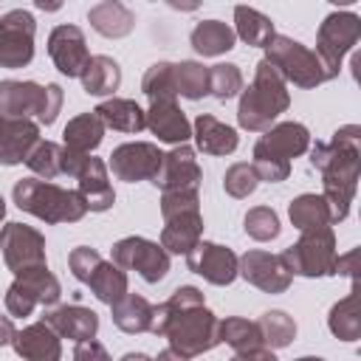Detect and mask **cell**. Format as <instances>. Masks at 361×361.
Listing matches in <instances>:
<instances>
[{
  "label": "cell",
  "mask_w": 361,
  "mask_h": 361,
  "mask_svg": "<svg viewBox=\"0 0 361 361\" xmlns=\"http://www.w3.org/2000/svg\"><path fill=\"white\" fill-rule=\"evenodd\" d=\"M149 333L169 338V347L183 358H195L220 344V319L206 307L200 288L180 285L166 302L152 307Z\"/></svg>",
  "instance_id": "obj_1"
},
{
  "label": "cell",
  "mask_w": 361,
  "mask_h": 361,
  "mask_svg": "<svg viewBox=\"0 0 361 361\" xmlns=\"http://www.w3.org/2000/svg\"><path fill=\"white\" fill-rule=\"evenodd\" d=\"M310 166L322 172V197L327 200L330 220L341 223L350 214V203L361 175V127L347 124L333 133L330 141L310 147Z\"/></svg>",
  "instance_id": "obj_2"
},
{
  "label": "cell",
  "mask_w": 361,
  "mask_h": 361,
  "mask_svg": "<svg viewBox=\"0 0 361 361\" xmlns=\"http://www.w3.org/2000/svg\"><path fill=\"white\" fill-rule=\"evenodd\" d=\"M288 107H290L288 82L265 59H259L254 68L251 85L240 93L237 124L248 133H265Z\"/></svg>",
  "instance_id": "obj_3"
},
{
  "label": "cell",
  "mask_w": 361,
  "mask_h": 361,
  "mask_svg": "<svg viewBox=\"0 0 361 361\" xmlns=\"http://www.w3.org/2000/svg\"><path fill=\"white\" fill-rule=\"evenodd\" d=\"M310 149V133L299 121H279L259 135L254 144V172L259 180L282 183L290 175V158H299Z\"/></svg>",
  "instance_id": "obj_4"
},
{
  "label": "cell",
  "mask_w": 361,
  "mask_h": 361,
  "mask_svg": "<svg viewBox=\"0 0 361 361\" xmlns=\"http://www.w3.org/2000/svg\"><path fill=\"white\" fill-rule=\"evenodd\" d=\"M11 200L17 209L45 220V223H76L87 214L85 200L76 189H62L51 180L23 178L11 189Z\"/></svg>",
  "instance_id": "obj_5"
},
{
  "label": "cell",
  "mask_w": 361,
  "mask_h": 361,
  "mask_svg": "<svg viewBox=\"0 0 361 361\" xmlns=\"http://www.w3.org/2000/svg\"><path fill=\"white\" fill-rule=\"evenodd\" d=\"M161 248L166 254H189L203 237L200 197L197 192H164L161 195Z\"/></svg>",
  "instance_id": "obj_6"
},
{
  "label": "cell",
  "mask_w": 361,
  "mask_h": 361,
  "mask_svg": "<svg viewBox=\"0 0 361 361\" xmlns=\"http://www.w3.org/2000/svg\"><path fill=\"white\" fill-rule=\"evenodd\" d=\"M65 93L59 85H39V82H20L3 79L0 82V116L3 118H31L37 124H54L62 110Z\"/></svg>",
  "instance_id": "obj_7"
},
{
  "label": "cell",
  "mask_w": 361,
  "mask_h": 361,
  "mask_svg": "<svg viewBox=\"0 0 361 361\" xmlns=\"http://www.w3.org/2000/svg\"><path fill=\"white\" fill-rule=\"evenodd\" d=\"M265 62L285 79L293 82L296 87H319L322 82L330 79V73L324 71L319 54L307 45H302L293 37L285 34H274L271 42L265 45Z\"/></svg>",
  "instance_id": "obj_8"
},
{
  "label": "cell",
  "mask_w": 361,
  "mask_h": 361,
  "mask_svg": "<svg viewBox=\"0 0 361 361\" xmlns=\"http://www.w3.org/2000/svg\"><path fill=\"white\" fill-rule=\"evenodd\" d=\"M282 262L288 265L290 274L299 276H336V234L333 228H313V231H302V237L288 245L282 254Z\"/></svg>",
  "instance_id": "obj_9"
},
{
  "label": "cell",
  "mask_w": 361,
  "mask_h": 361,
  "mask_svg": "<svg viewBox=\"0 0 361 361\" xmlns=\"http://www.w3.org/2000/svg\"><path fill=\"white\" fill-rule=\"evenodd\" d=\"M361 39V17L355 11H330L316 34V54L330 73V79L338 76L344 56L358 45Z\"/></svg>",
  "instance_id": "obj_10"
},
{
  "label": "cell",
  "mask_w": 361,
  "mask_h": 361,
  "mask_svg": "<svg viewBox=\"0 0 361 361\" xmlns=\"http://www.w3.org/2000/svg\"><path fill=\"white\" fill-rule=\"evenodd\" d=\"M62 296L59 279L48 271V265L23 271L14 276V282L6 290V310L17 319H25L34 313V307H54Z\"/></svg>",
  "instance_id": "obj_11"
},
{
  "label": "cell",
  "mask_w": 361,
  "mask_h": 361,
  "mask_svg": "<svg viewBox=\"0 0 361 361\" xmlns=\"http://www.w3.org/2000/svg\"><path fill=\"white\" fill-rule=\"evenodd\" d=\"M113 265L121 271H135L144 282L155 285L169 274V254L161 248V243H152L147 237H121L113 245Z\"/></svg>",
  "instance_id": "obj_12"
},
{
  "label": "cell",
  "mask_w": 361,
  "mask_h": 361,
  "mask_svg": "<svg viewBox=\"0 0 361 361\" xmlns=\"http://www.w3.org/2000/svg\"><path fill=\"white\" fill-rule=\"evenodd\" d=\"M37 20L25 8H11L0 17V68H25L34 59Z\"/></svg>",
  "instance_id": "obj_13"
},
{
  "label": "cell",
  "mask_w": 361,
  "mask_h": 361,
  "mask_svg": "<svg viewBox=\"0 0 361 361\" xmlns=\"http://www.w3.org/2000/svg\"><path fill=\"white\" fill-rule=\"evenodd\" d=\"M0 254L14 276L23 271L48 265L45 262V237L34 226H25V223H6L0 228Z\"/></svg>",
  "instance_id": "obj_14"
},
{
  "label": "cell",
  "mask_w": 361,
  "mask_h": 361,
  "mask_svg": "<svg viewBox=\"0 0 361 361\" xmlns=\"http://www.w3.org/2000/svg\"><path fill=\"white\" fill-rule=\"evenodd\" d=\"M164 152L158 149V144L149 141H127L118 144L110 152V172L124 180V183H138V180H152L161 169Z\"/></svg>",
  "instance_id": "obj_15"
},
{
  "label": "cell",
  "mask_w": 361,
  "mask_h": 361,
  "mask_svg": "<svg viewBox=\"0 0 361 361\" xmlns=\"http://www.w3.org/2000/svg\"><path fill=\"white\" fill-rule=\"evenodd\" d=\"M237 276H243L262 293H285L293 282V274L288 271L282 257L268 251H245L237 262Z\"/></svg>",
  "instance_id": "obj_16"
},
{
  "label": "cell",
  "mask_w": 361,
  "mask_h": 361,
  "mask_svg": "<svg viewBox=\"0 0 361 361\" xmlns=\"http://www.w3.org/2000/svg\"><path fill=\"white\" fill-rule=\"evenodd\" d=\"M200 180H203L200 164L195 158V149L186 144H178L169 152H164L161 169L152 178V183L161 189V195L164 192H197Z\"/></svg>",
  "instance_id": "obj_17"
},
{
  "label": "cell",
  "mask_w": 361,
  "mask_h": 361,
  "mask_svg": "<svg viewBox=\"0 0 361 361\" xmlns=\"http://www.w3.org/2000/svg\"><path fill=\"white\" fill-rule=\"evenodd\" d=\"M237 262L240 257L220 243H206L200 240L189 254H186V265L192 274L203 276L209 285H231L237 279Z\"/></svg>",
  "instance_id": "obj_18"
},
{
  "label": "cell",
  "mask_w": 361,
  "mask_h": 361,
  "mask_svg": "<svg viewBox=\"0 0 361 361\" xmlns=\"http://www.w3.org/2000/svg\"><path fill=\"white\" fill-rule=\"evenodd\" d=\"M48 56L54 59L56 71L65 76H82L90 51H87V39L82 34L79 25H56L48 34Z\"/></svg>",
  "instance_id": "obj_19"
},
{
  "label": "cell",
  "mask_w": 361,
  "mask_h": 361,
  "mask_svg": "<svg viewBox=\"0 0 361 361\" xmlns=\"http://www.w3.org/2000/svg\"><path fill=\"white\" fill-rule=\"evenodd\" d=\"M59 338H71V341H87V338H96L99 333V313L90 310V307H82V305H54V307H45L42 319Z\"/></svg>",
  "instance_id": "obj_20"
},
{
  "label": "cell",
  "mask_w": 361,
  "mask_h": 361,
  "mask_svg": "<svg viewBox=\"0 0 361 361\" xmlns=\"http://www.w3.org/2000/svg\"><path fill=\"white\" fill-rule=\"evenodd\" d=\"M76 192L79 197L85 200L87 212H107L113 203H116V192L110 186V178H107V164L96 155H87L82 169L76 172Z\"/></svg>",
  "instance_id": "obj_21"
},
{
  "label": "cell",
  "mask_w": 361,
  "mask_h": 361,
  "mask_svg": "<svg viewBox=\"0 0 361 361\" xmlns=\"http://www.w3.org/2000/svg\"><path fill=\"white\" fill-rule=\"evenodd\" d=\"M39 141V124L34 118H3L0 116V164H25L28 152Z\"/></svg>",
  "instance_id": "obj_22"
},
{
  "label": "cell",
  "mask_w": 361,
  "mask_h": 361,
  "mask_svg": "<svg viewBox=\"0 0 361 361\" xmlns=\"http://www.w3.org/2000/svg\"><path fill=\"white\" fill-rule=\"evenodd\" d=\"M11 347L23 361H59L62 358V341L45 322H34L17 330L11 338Z\"/></svg>",
  "instance_id": "obj_23"
},
{
  "label": "cell",
  "mask_w": 361,
  "mask_h": 361,
  "mask_svg": "<svg viewBox=\"0 0 361 361\" xmlns=\"http://www.w3.org/2000/svg\"><path fill=\"white\" fill-rule=\"evenodd\" d=\"M147 127L164 144H175L178 147V144H186L192 138V124H189L186 113L175 102H155V104H149Z\"/></svg>",
  "instance_id": "obj_24"
},
{
  "label": "cell",
  "mask_w": 361,
  "mask_h": 361,
  "mask_svg": "<svg viewBox=\"0 0 361 361\" xmlns=\"http://www.w3.org/2000/svg\"><path fill=\"white\" fill-rule=\"evenodd\" d=\"M192 135H195V144L200 152L206 155H231L237 147H240V135L234 127L223 124L220 118L209 116V113H200L192 124Z\"/></svg>",
  "instance_id": "obj_25"
},
{
  "label": "cell",
  "mask_w": 361,
  "mask_h": 361,
  "mask_svg": "<svg viewBox=\"0 0 361 361\" xmlns=\"http://www.w3.org/2000/svg\"><path fill=\"white\" fill-rule=\"evenodd\" d=\"M87 23L93 25V31H99L107 39H121L127 34H133L135 28V14L118 3V0H102L96 6H90L87 11Z\"/></svg>",
  "instance_id": "obj_26"
},
{
  "label": "cell",
  "mask_w": 361,
  "mask_h": 361,
  "mask_svg": "<svg viewBox=\"0 0 361 361\" xmlns=\"http://www.w3.org/2000/svg\"><path fill=\"white\" fill-rule=\"evenodd\" d=\"M104 127L118 130V133H141L147 127V110H141L138 102L133 99H107L93 110Z\"/></svg>",
  "instance_id": "obj_27"
},
{
  "label": "cell",
  "mask_w": 361,
  "mask_h": 361,
  "mask_svg": "<svg viewBox=\"0 0 361 361\" xmlns=\"http://www.w3.org/2000/svg\"><path fill=\"white\" fill-rule=\"evenodd\" d=\"M102 138H104V124L93 110L73 116L62 130V141H65L62 147L71 152H82V155H90L102 144Z\"/></svg>",
  "instance_id": "obj_28"
},
{
  "label": "cell",
  "mask_w": 361,
  "mask_h": 361,
  "mask_svg": "<svg viewBox=\"0 0 361 361\" xmlns=\"http://www.w3.org/2000/svg\"><path fill=\"white\" fill-rule=\"evenodd\" d=\"M234 28L223 20H203L192 28L189 42L200 56H220L234 48Z\"/></svg>",
  "instance_id": "obj_29"
},
{
  "label": "cell",
  "mask_w": 361,
  "mask_h": 361,
  "mask_svg": "<svg viewBox=\"0 0 361 361\" xmlns=\"http://www.w3.org/2000/svg\"><path fill=\"white\" fill-rule=\"evenodd\" d=\"M79 79H82V87H85L87 96H110L121 85V68H118V62L113 56L99 54V56L87 59V65H85Z\"/></svg>",
  "instance_id": "obj_30"
},
{
  "label": "cell",
  "mask_w": 361,
  "mask_h": 361,
  "mask_svg": "<svg viewBox=\"0 0 361 361\" xmlns=\"http://www.w3.org/2000/svg\"><path fill=\"white\" fill-rule=\"evenodd\" d=\"M152 307H155V305H149L144 296L127 293L124 299H118L116 305H110V310H113V324H116L121 333H130V336H135V333H149V327H152Z\"/></svg>",
  "instance_id": "obj_31"
},
{
  "label": "cell",
  "mask_w": 361,
  "mask_h": 361,
  "mask_svg": "<svg viewBox=\"0 0 361 361\" xmlns=\"http://www.w3.org/2000/svg\"><path fill=\"white\" fill-rule=\"evenodd\" d=\"M327 327L341 341H358L361 338V307H358V288H355V282H353V290L330 307Z\"/></svg>",
  "instance_id": "obj_32"
},
{
  "label": "cell",
  "mask_w": 361,
  "mask_h": 361,
  "mask_svg": "<svg viewBox=\"0 0 361 361\" xmlns=\"http://www.w3.org/2000/svg\"><path fill=\"white\" fill-rule=\"evenodd\" d=\"M288 217H290L293 228H299V231H313V228L333 226L327 200L322 195H313V192H305V195L293 197L290 206H288Z\"/></svg>",
  "instance_id": "obj_33"
},
{
  "label": "cell",
  "mask_w": 361,
  "mask_h": 361,
  "mask_svg": "<svg viewBox=\"0 0 361 361\" xmlns=\"http://www.w3.org/2000/svg\"><path fill=\"white\" fill-rule=\"evenodd\" d=\"M274 34H276L274 31V23L262 11H257L251 6H237L234 8V37H240L245 45L265 48Z\"/></svg>",
  "instance_id": "obj_34"
},
{
  "label": "cell",
  "mask_w": 361,
  "mask_h": 361,
  "mask_svg": "<svg viewBox=\"0 0 361 361\" xmlns=\"http://www.w3.org/2000/svg\"><path fill=\"white\" fill-rule=\"evenodd\" d=\"M87 288L93 290V296L104 305H116L118 299L127 296V271H121L118 265L102 259L99 268L93 271V276L87 279Z\"/></svg>",
  "instance_id": "obj_35"
},
{
  "label": "cell",
  "mask_w": 361,
  "mask_h": 361,
  "mask_svg": "<svg viewBox=\"0 0 361 361\" xmlns=\"http://www.w3.org/2000/svg\"><path fill=\"white\" fill-rule=\"evenodd\" d=\"M172 79H175V93L183 99H203L209 96V68L192 59L175 62L172 65Z\"/></svg>",
  "instance_id": "obj_36"
},
{
  "label": "cell",
  "mask_w": 361,
  "mask_h": 361,
  "mask_svg": "<svg viewBox=\"0 0 361 361\" xmlns=\"http://www.w3.org/2000/svg\"><path fill=\"white\" fill-rule=\"evenodd\" d=\"M228 344L234 353H251L262 347V333L257 322L240 319V316H228L220 322V344Z\"/></svg>",
  "instance_id": "obj_37"
},
{
  "label": "cell",
  "mask_w": 361,
  "mask_h": 361,
  "mask_svg": "<svg viewBox=\"0 0 361 361\" xmlns=\"http://www.w3.org/2000/svg\"><path fill=\"white\" fill-rule=\"evenodd\" d=\"M62 164H65V147L56 141H37L34 149L25 158V166L39 178V180H54L56 175H62Z\"/></svg>",
  "instance_id": "obj_38"
},
{
  "label": "cell",
  "mask_w": 361,
  "mask_h": 361,
  "mask_svg": "<svg viewBox=\"0 0 361 361\" xmlns=\"http://www.w3.org/2000/svg\"><path fill=\"white\" fill-rule=\"evenodd\" d=\"M257 324L262 333V347L268 350H282L296 338V322L285 310H265Z\"/></svg>",
  "instance_id": "obj_39"
},
{
  "label": "cell",
  "mask_w": 361,
  "mask_h": 361,
  "mask_svg": "<svg viewBox=\"0 0 361 361\" xmlns=\"http://www.w3.org/2000/svg\"><path fill=\"white\" fill-rule=\"evenodd\" d=\"M141 90L149 99V104L155 102H175V79H172V62H155L147 68L144 79H141Z\"/></svg>",
  "instance_id": "obj_40"
},
{
  "label": "cell",
  "mask_w": 361,
  "mask_h": 361,
  "mask_svg": "<svg viewBox=\"0 0 361 361\" xmlns=\"http://www.w3.org/2000/svg\"><path fill=\"white\" fill-rule=\"evenodd\" d=\"M243 93V71L234 62H220L209 68V96L217 102H228Z\"/></svg>",
  "instance_id": "obj_41"
},
{
  "label": "cell",
  "mask_w": 361,
  "mask_h": 361,
  "mask_svg": "<svg viewBox=\"0 0 361 361\" xmlns=\"http://www.w3.org/2000/svg\"><path fill=\"white\" fill-rule=\"evenodd\" d=\"M243 228H245V234H248L251 240H257V243H268V240L279 237V231H282L276 212L268 209V206H254V209H248L245 217H243Z\"/></svg>",
  "instance_id": "obj_42"
},
{
  "label": "cell",
  "mask_w": 361,
  "mask_h": 361,
  "mask_svg": "<svg viewBox=\"0 0 361 361\" xmlns=\"http://www.w3.org/2000/svg\"><path fill=\"white\" fill-rule=\"evenodd\" d=\"M257 183H259V178H257L254 166L245 164V161L231 164V166L226 169V175H223V189H226V195H231V197H237V200L248 197V195L257 189Z\"/></svg>",
  "instance_id": "obj_43"
},
{
  "label": "cell",
  "mask_w": 361,
  "mask_h": 361,
  "mask_svg": "<svg viewBox=\"0 0 361 361\" xmlns=\"http://www.w3.org/2000/svg\"><path fill=\"white\" fill-rule=\"evenodd\" d=\"M99 262H102V254H99L96 248H90V245H76V248L71 251V257H68L71 274H73L79 282H85V285H87V279L93 276V271L99 268Z\"/></svg>",
  "instance_id": "obj_44"
},
{
  "label": "cell",
  "mask_w": 361,
  "mask_h": 361,
  "mask_svg": "<svg viewBox=\"0 0 361 361\" xmlns=\"http://www.w3.org/2000/svg\"><path fill=\"white\" fill-rule=\"evenodd\" d=\"M73 361H113V358L104 344H99L96 338H87L73 347Z\"/></svg>",
  "instance_id": "obj_45"
},
{
  "label": "cell",
  "mask_w": 361,
  "mask_h": 361,
  "mask_svg": "<svg viewBox=\"0 0 361 361\" xmlns=\"http://www.w3.org/2000/svg\"><path fill=\"white\" fill-rule=\"evenodd\" d=\"M355 259H358V251H355V248L347 251L344 257H338V259H336V274H344V276H350V279L355 282Z\"/></svg>",
  "instance_id": "obj_46"
},
{
  "label": "cell",
  "mask_w": 361,
  "mask_h": 361,
  "mask_svg": "<svg viewBox=\"0 0 361 361\" xmlns=\"http://www.w3.org/2000/svg\"><path fill=\"white\" fill-rule=\"evenodd\" d=\"M231 361H276V355L268 347H259V350H251V353H237Z\"/></svg>",
  "instance_id": "obj_47"
},
{
  "label": "cell",
  "mask_w": 361,
  "mask_h": 361,
  "mask_svg": "<svg viewBox=\"0 0 361 361\" xmlns=\"http://www.w3.org/2000/svg\"><path fill=\"white\" fill-rule=\"evenodd\" d=\"M14 322H11V316H0V347H6V344H11V338H14Z\"/></svg>",
  "instance_id": "obj_48"
},
{
  "label": "cell",
  "mask_w": 361,
  "mask_h": 361,
  "mask_svg": "<svg viewBox=\"0 0 361 361\" xmlns=\"http://www.w3.org/2000/svg\"><path fill=\"white\" fill-rule=\"evenodd\" d=\"M152 361H189V358H183L180 353H175L172 347H166V350H161L158 358H152Z\"/></svg>",
  "instance_id": "obj_49"
},
{
  "label": "cell",
  "mask_w": 361,
  "mask_h": 361,
  "mask_svg": "<svg viewBox=\"0 0 361 361\" xmlns=\"http://www.w3.org/2000/svg\"><path fill=\"white\" fill-rule=\"evenodd\" d=\"M118 361H152V358L144 355V353H127V355H121Z\"/></svg>",
  "instance_id": "obj_50"
},
{
  "label": "cell",
  "mask_w": 361,
  "mask_h": 361,
  "mask_svg": "<svg viewBox=\"0 0 361 361\" xmlns=\"http://www.w3.org/2000/svg\"><path fill=\"white\" fill-rule=\"evenodd\" d=\"M37 6H39V8H48V11L59 8V3H45V0H37Z\"/></svg>",
  "instance_id": "obj_51"
},
{
  "label": "cell",
  "mask_w": 361,
  "mask_h": 361,
  "mask_svg": "<svg viewBox=\"0 0 361 361\" xmlns=\"http://www.w3.org/2000/svg\"><path fill=\"white\" fill-rule=\"evenodd\" d=\"M296 361H324V358H319V355H302V358H296Z\"/></svg>",
  "instance_id": "obj_52"
},
{
  "label": "cell",
  "mask_w": 361,
  "mask_h": 361,
  "mask_svg": "<svg viewBox=\"0 0 361 361\" xmlns=\"http://www.w3.org/2000/svg\"><path fill=\"white\" fill-rule=\"evenodd\" d=\"M6 217V200H3V195H0V220Z\"/></svg>",
  "instance_id": "obj_53"
}]
</instances>
